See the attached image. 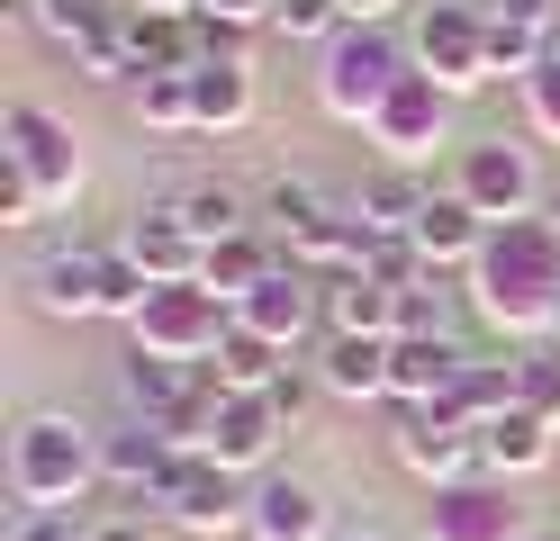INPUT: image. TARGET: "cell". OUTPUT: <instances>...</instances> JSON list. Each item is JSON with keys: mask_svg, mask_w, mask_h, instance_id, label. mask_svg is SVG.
<instances>
[{"mask_svg": "<svg viewBox=\"0 0 560 541\" xmlns=\"http://www.w3.org/2000/svg\"><path fill=\"white\" fill-rule=\"evenodd\" d=\"M470 298L498 334H551L560 316V235L551 216H506L488 226L479 262H470Z\"/></svg>", "mask_w": 560, "mask_h": 541, "instance_id": "1", "label": "cell"}, {"mask_svg": "<svg viewBox=\"0 0 560 541\" xmlns=\"http://www.w3.org/2000/svg\"><path fill=\"white\" fill-rule=\"evenodd\" d=\"M91 479H100V443L73 415H27L10 433V487H19L27 515H63Z\"/></svg>", "mask_w": 560, "mask_h": 541, "instance_id": "2", "label": "cell"}, {"mask_svg": "<svg viewBox=\"0 0 560 541\" xmlns=\"http://www.w3.org/2000/svg\"><path fill=\"white\" fill-rule=\"evenodd\" d=\"M398 82H407V55L380 27H343L326 46V63H317V99H326V118H343V127H371Z\"/></svg>", "mask_w": 560, "mask_h": 541, "instance_id": "3", "label": "cell"}, {"mask_svg": "<svg viewBox=\"0 0 560 541\" xmlns=\"http://www.w3.org/2000/svg\"><path fill=\"white\" fill-rule=\"evenodd\" d=\"M226 325H235V307L218 298V289H199V280H154V298L127 316V334H136V352L208 361V352L226 343Z\"/></svg>", "mask_w": 560, "mask_h": 541, "instance_id": "4", "label": "cell"}, {"mask_svg": "<svg viewBox=\"0 0 560 541\" xmlns=\"http://www.w3.org/2000/svg\"><path fill=\"white\" fill-rule=\"evenodd\" d=\"M416 72H425L443 99H470V91L498 82V72H488V19L470 0H425V19H416Z\"/></svg>", "mask_w": 560, "mask_h": 541, "instance_id": "5", "label": "cell"}, {"mask_svg": "<svg viewBox=\"0 0 560 541\" xmlns=\"http://www.w3.org/2000/svg\"><path fill=\"white\" fill-rule=\"evenodd\" d=\"M0 163H19L27 180H37L46 208H63V199L82 190V144H73L63 118H46L37 99H10V108H0Z\"/></svg>", "mask_w": 560, "mask_h": 541, "instance_id": "6", "label": "cell"}, {"mask_svg": "<svg viewBox=\"0 0 560 541\" xmlns=\"http://www.w3.org/2000/svg\"><path fill=\"white\" fill-rule=\"evenodd\" d=\"M154 515H172L182 532H235V524H254V496H244L235 469H218L208 451H182L163 496H154Z\"/></svg>", "mask_w": 560, "mask_h": 541, "instance_id": "7", "label": "cell"}, {"mask_svg": "<svg viewBox=\"0 0 560 541\" xmlns=\"http://www.w3.org/2000/svg\"><path fill=\"white\" fill-rule=\"evenodd\" d=\"M452 190H462L488 226H506V216H534L542 199V180H534V144H506V136H488L462 154V172H452Z\"/></svg>", "mask_w": 560, "mask_h": 541, "instance_id": "8", "label": "cell"}, {"mask_svg": "<svg viewBox=\"0 0 560 541\" xmlns=\"http://www.w3.org/2000/svg\"><path fill=\"white\" fill-rule=\"evenodd\" d=\"M425 541H534L524 505L488 479H462V487H434L425 505Z\"/></svg>", "mask_w": 560, "mask_h": 541, "instance_id": "9", "label": "cell"}, {"mask_svg": "<svg viewBox=\"0 0 560 541\" xmlns=\"http://www.w3.org/2000/svg\"><path fill=\"white\" fill-rule=\"evenodd\" d=\"M470 352L452 334H389V407H443L462 388Z\"/></svg>", "mask_w": 560, "mask_h": 541, "instance_id": "10", "label": "cell"}, {"mask_svg": "<svg viewBox=\"0 0 560 541\" xmlns=\"http://www.w3.org/2000/svg\"><path fill=\"white\" fill-rule=\"evenodd\" d=\"M398 460L416 469V479H434V487H462L470 469H479V433L452 424L443 407H407V424H398Z\"/></svg>", "mask_w": 560, "mask_h": 541, "instance_id": "11", "label": "cell"}, {"mask_svg": "<svg viewBox=\"0 0 560 541\" xmlns=\"http://www.w3.org/2000/svg\"><path fill=\"white\" fill-rule=\"evenodd\" d=\"M407 244H416V262H425V271L479 262V244H488V216H479L462 190H434V199H425V216L407 226Z\"/></svg>", "mask_w": 560, "mask_h": 541, "instance_id": "12", "label": "cell"}, {"mask_svg": "<svg viewBox=\"0 0 560 541\" xmlns=\"http://www.w3.org/2000/svg\"><path fill=\"white\" fill-rule=\"evenodd\" d=\"M280 433H290V415H280L271 397H226L218 424H208V460L218 469H262L280 451Z\"/></svg>", "mask_w": 560, "mask_h": 541, "instance_id": "13", "label": "cell"}, {"mask_svg": "<svg viewBox=\"0 0 560 541\" xmlns=\"http://www.w3.org/2000/svg\"><path fill=\"white\" fill-rule=\"evenodd\" d=\"M127 262L136 271H145V280H199V262H208V244L182 226V208H145V216H136V226H127Z\"/></svg>", "mask_w": 560, "mask_h": 541, "instance_id": "14", "label": "cell"}, {"mask_svg": "<svg viewBox=\"0 0 560 541\" xmlns=\"http://www.w3.org/2000/svg\"><path fill=\"white\" fill-rule=\"evenodd\" d=\"M235 325L271 334L280 352H299V334L317 325V289H307V271H271L262 289H244V298H235Z\"/></svg>", "mask_w": 560, "mask_h": 541, "instance_id": "15", "label": "cell"}, {"mask_svg": "<svg viewBox=\"0 0 560 541\" xmlns=\"http://www.w3.org/2000/svg\"><path fill=\"white\" fill-rule=\"evenodd\" d=\"M37 307L46 316H109V252H46Z\"/></svg>", "mask_w": 560, "mask_h": 541, "instance_id": "16", "label": "cell"}, {"mask_svg": "<svg viewBox=\"0 0 560 541\" xmlns=\"http://www.w3.org/2000/svg\"><path fill=\"white\" fill-rule=\"evenodd\" d=\"M443 108H452V99L425 82V72H407V82L389 91V108L371 118V136H380V144H389V154L407 163V154H425V144H443Z\"/></svg>", "mask_w": 560, "mask_h": 541, "instance_id": "17", "label": "cell"}, {"mask_svg": "<svg viewBox=\"0 0 560 541\" xmlns=\"http://www.w3.org/2000/svg\"><path fill=\"white\" fill-rule=\"evenodd\" d=\"M172 460H182V451H172L154 424H127V433H109V443H100V479L154 505V496H163V479H172Z\"/></svg>", "mask_w": 560, "mask_h": 541, "instance_id": "18", "label": "cell"}, {"mask_svg": "<svg viewBox=\"0 0 560 541\" xmlns=\"http://www.w3.org/2000/svg\"><path fill=\"white\" fill-rule=\"evenodd\" d=\"M208 371H218L226 397H271L280 379H290V352H280L271 334H254V325H226V343L208 352Z\"/></svg>", "mask_w": 560, "mask_h": 541, "instance_id": "19", "label": "cell"}, {"mask_svg": "<svg viewBox=\"0 0 560 541\" xmlns=\"http://www.w3.org/2000/svg\"><path fill=\"white\" fill-rule=\"evenodd\" d=\"M317 388L326 397H353V407L389 397V334H335L326 361H317Z\"/></svg>", "mask_w": 560, "mask_h": 541, "instance_id": "20", "label": "cell"}, {"mask_svg": "<svg viewBox=\"0 0 560 541\" xmlns=\"http://www.w3.org/2000/svg\"><path fill=\"white\" fill-rule=\"evenodd\" d=\"M254 541H326V496L307 479H262L254 487Z\"/></svg>", "mask_w": 560, "mask_h": 541, "instance_id": "21", "label": "cell"}, {"mask_svg": "<svg viewBox=\"0 0 560 541\" xmlns=\"http://www.w3.org/2000/svg\"><path fill=\"white\" fill-rule=\"evenodd\" d=\"M551 451H560V424H542L534 407H506L479 433V469H498V479H524V469H542Z\"/></svg>", "mask_w": 560, "mask_h": 541, "instance_id": "22", "label": "cell"}, {"mask_svg": "<svg viewBox=\"0 0 560 541\" xmlns=\"http://www.w3.org/2000/svg\"><path fill=\"white\" fill-rule=\"evenodd\" d=\"M190 108H199V127L235 136L244 118H254V63H244V55H208L190 72Z\"/></svg>", "mask_w": 560, "mask_h": 541, "instance_id": "23", "label": "cell"}, {"mask_svg": "<svg viewBox=\"0 0 560 541\" xmlns=\"http://www.w3.org/2000/svg\"><path fill=\"white\" fill-rule=\"evenodd\" d=\"M326 316H335V334H398V289L371 271H343L326 289Z\"/></svg>", "mask_w": 560, "mask_h": 541, "instance_id": "24", "label": "cell"}, {"mask_svg": "<svg viewBox=\"0 0 560 541\" xmlns=\"http://www.w3.org/2000/svg\"><path fill=\"white\" fill-rule=\"evenodd\" d=\"M506 407H515V361H470L462 388L443 397V415H452V424H470V433H488Z\"/></svg>", "mask_w": 560, "mask_h": 541, "instance_id": "25", "label": "cell"}, {"mask_svg": "<svg viewBox=\"0 0 560 541\" xmlns=\"http://www.w3.org/2000/svg\"><path fill=\"white\" fill-rule=\"evenodd\" d=\"M27 10H37V27L55 36V46H73V55H91L100 36H109V27L127 19L118 0H27Z\"/></svg>", "mask_w": 560, "mask_h": 541, "instance_id": "26", "label": "cell"}, {"mask_svg": "<svg viewBox=\"0 0 560 541\" xmlns=\"http://www.w3.org/2000/svg\"><path fill=\"white\" fill-rule=\"evenodd\" d=\"M271 280V252L254 244V235H226V244H208V262H199V289H218V298L235 307L244 289H262Z\"/></svg>", "mask_w": 560, "mask_h": 541, "instance_id": "27", "label": "cell"}, {"mask_svg": "<svg viewBox=\"0 0 560 541\" xmlns=\"http://www.w3.org/2000/svg\"><path fill=\"white\" fill-rule=\"evenodd\" d=\"M425 199H434V190H416V180H398V172H389V180H371V190H362V208H353V216H362L371 235H407L416 216H425Z\"/></svg>", "mask_w": 560, "mask_h": 541, "instance_id": "28", "label": "cell"}, {"mask_svg": "<svg viewBox=\"0 0 560 541\" xmlns=\"http://www.w3.org/2000/svg\"><path fill=\"white\" fill-rule=\"evenodd\" d=\"M127 99H136V118H145V127H199L190 72H145V82H127Z\"/></svg>", "mask_w": 560, "mask_h": 541, "instance_id": "29", "label": "cell"}, {"mask_svg": "<svg viewBox=\"0 0 560 541\" xmlns=\"http://www.w3.org/2000/svg\"><path fill=\"white\" fill-rule=\"evenodd\" d=\"M172 208H182V226H190L199 244L244 235V199H235V190H190V199H172Z\"/></svg>", "mask_w": 560, "mask_h": 541, "instance_id": "30", "label": "cell"}, {"mask_svg": "<svg viewBox=\"0 0 560 541\" xmlns=\"http://www.w3.org/2000/svg\"><path fill=\"white\" fill-rule=\"evenodd\" d=\"M515 407H534L542 424H560V352H551V343L515 361Z\"/></svg>", "mask_w": 560, "mask_h": 541, "instance_id": "31", "label": "cell"}, {"mask_svg": "<svg viewBox=\"0 0 560 541\" xmlns=\"http://www.w3.org/2000/svg\"><path fill=\"white\" fill-rule=\"evenodd\" d=\"M199 19H208V36H218V55H235V36L244 27H271L280 0H199Z\"/></svg>", "mask_w": 560, "mask_h": 541, "instance_id": "32", "label": "cell"}, {"mask_svg": "<svg viewBox=\"0 0 560 541\" xmlns=\"http://www.w3.org/2000/svg\"><path fill=\"white\" fill-rule=\"evenodd\" d=\"M398 334H452V298L434 289V271L416 289H398Z\"/></svg>", "mask_w": 560, "mask_h": 541, "instance_id": "33", "label": "cell"}, {"mask_svg": "<svg viewBox=\"0 0 560 541\" xmlns=\"http://www.w3.org/2000/svg\"><path fill=\"white\" fill-rule=\"evenodd\" d=\"M524 127L560 144V55H551L542 72H524Z\"/></svg>", "mask_w": 560, "mask_h": 541, "instance_id": "34", "label": "cell"}, {"mask_svg": "<svg viewBox=\"0 0 560 541\" xmlns=\"http://www.w3.org/2000/svg\"><path fill=\"white\" fill-rule=\"evenodd\" d=\"M271 27L280 36H326V46H335V36H343V0H280Z\"/></svg>", "mask_w": 560, "mask_h": 541, "instance_id": "35", "label": "cell"}, {"mask_svg": "<svg viewBox=\"0 0 560 541\" xmlns=\"http://www.w3.org/2000/svg\"><path fill=\"white\" fill-rule=\"evenodd\" d=\"M46 199H37V180H27L19 163H0V226H37Z\"/></svg>", "mask_w": 560, "mask_h": 541, "instance_id": "36", "label": "cell"}, {"mask_svg": "<svg viewBox=\"0 0 560 541\" xmlns=\"http://www.w3.org/2000/svg\"><path fill=\"white\" fill-rule=\"evenodd\" d=\"M317 208H326V199L307 190V180H280V190H271V216H280V235H290L299 216H317Z\"/></svg>", "mask_w": 560, "mask_h": 541, "instance_id": "37", "label": "cell"}, {"mask_svg": "<svg viewBox=\"0 0 560 541\" xmlns=\"http://www.w3.org/2000/svg\"><path fill=\"white\" fill-rule=\"evenodd\" d=\"M10 541H91V532H82L73 515H19V532H10Z\"/></svg>", "mask_w": 560, "mask_h": 541, "instance_id": "38", "label": "cell"}, {"mask_svg": "<svg viewBox=\"0 0 560 541\" xmlns=\"http://www.w3.org/2000/svg\"><path fill=\"white\" fill-rule=\"evenodd\" d=\"M488 19H515V27H560V0H498V10H488Z\"/></svg>", "mask_w": 560, "mask_h": 541, "instance_id": "39", "label": "cell"}, {"mask_svg": "<svg viewBox=\"0 0 560 541\" xmlns=\"http://www.w3.org/2000/svg\"><path fill=\"white\" fill-rule=\"evenodd\" d=\"M389 10H398V0H343V27H380Z\"/></svg>", "mask_w": 560, "mask_h": 541, "instance_id": "40", "label": "cell"}, {"mask_svg": "<svg viewBox=\"0 0 560 541\" xmlns=\"http://www.w3.org/2000/svg\"><path fill=\"white\" fill-rule=\"evenodd\" d=\"M271 407H280V415L299 424V415H307V379H280V388H271Z\"/></svg>", "mask_w": 560, "mask_h": 541, "instance_id": "41", "label": "cell"}, {"mask_svg": "<svg viewBox=\"0 0 560 541\" xmlns=\"http://www.w3.org/2000/svg\"><path fill=\"white\" fill-rule=\"evenodd\" d=\"M91 541H145V524H136V515H109V524H91Z\"/></svg>", "mask_w": 560, "mask_h": 541, "instance_id": "42", "label": "cell"}, {"mask_svg": "<svg viewBox=\"0 0 560 541\" xmlns=\"http://www.w3.org/2000/svg\"><path fill=\"white\" fill-rule=\"evenodd\" d=\"M136 10H199V0H136Z\"/></svg>", "mask_w": 560, "mask_h": 541, "instance_id": "43", "label": "cell"}, {"mask_svg": "<svg viewBox=\"0 0 560 541\" xmlns=\"http://www.w3.org/2000/svg\"><path fill=\"white\" fill-rule=\"evenodd\" d=\"M542 343H551V352H560V316H551V334H542Z\"/></svg>", "mask_w": 560, "mask_h": 541, "instance_id": "44", "label": "cell"}, {"mask_svg": "<svg viewBox=\"0 0 560 541\" xmlns=\"http://www.w3.org/2000/svg\"><path fill=\"white\" fill-rule=\"evenodd\" d=\"M551 235H560V190H551Z\"/></svg>", "mask_w": 560, "mask_h": 541, "instance_id": "45", "label": "cell"}, {"mask_svg": "<svg viewBox=\"0 0 560 541\" xmlns=\"http://www.w3.org/2000/svg\"><path fill=\"white\" fill-rule=\"evenodd\" d=\"M551 55H560V27H551Z\"/></svg>", "mask_w": 560, "mask_h": 541, "instance_id": "46", "label": "cell"}, {"mask_svg": "<svg viewBox=\"0 0 560 541\" xmlns=\"http://www.w3.org/2000/svg\"><path fill=\"white\" fill-rule=\"evenodd\" d=\"M534 541H560V532H534Z\"/></svg>", "mask_w": 560, "mask_h": 541, "instance_id": "47", "label": "cell"}, {"mask_svg": "<svg viewBox=\"0 0 560 541\" xmlns=\"http://www.w3.org/2000/svg\"><path fill=\"white\" fill-rule=\"evenodd\" d=\"M353 541H380V532H353Z\"/></svg>", "mask_w": 560, "mask_h": 541, "instance_id": "48", "label": "cell"}]
</instances>
